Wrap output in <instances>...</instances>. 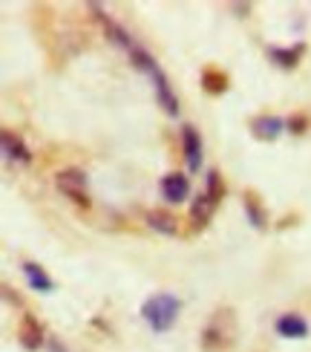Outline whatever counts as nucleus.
<instances>
[{
    "label": "nucleus",
    "mask_w": 311,
    "mask_h": 352,
    "mask_svg": "<svg viewBox=\"0 0 311 352\" xmlns=\"http://www.w3.org/2000/svg\"><path fill=\"white\" fill-rule=\"evenodd\" d=\"M144 219H147V226H150L153 231L165 234V237H173V234H179V219H176L170 211L153 208V211H147V214H144Z\"/></svg>",
    "instance_id": "nucleus-13"
},
{
    "label": "nucleus",
    "mask_w": 311,
    "mask_h": 352,
    "mask_svg": "<svg viewBox=\"0 0 311 352\" xmlns=\"http://www.w3.org/2000/svg\"><path fill=\"white\" fill-rule=\"evenodd\" d=\"M55 188L61 190L67 199H72L76 205H90V190H87V173L78 168H67L55 176Z\"/></svg>",
    "instance_id": "nucleus-4"
},
{
    "label": "nucleus",
    "mask_w": 311,
    "mask_h": 352,
    "mask_svg": "<svg viewBox=\"0 0 311 352\" xmlns=\"http://www.w3.org/2000/svg\"><path fill=\"white\" fill-rule=\"evenodd\" d=\"M130 58H133V64H136L141 72H147V76H150V81H153V87H156V98H159V104L165 107V113H168V116L179 113V101H176V96H173V90H170L168 76H165V72H161V67L153 61V55H147L141 47H136V50L130 52Z\"/></svg>",
    "instance_id": "nucleus-3"
},
{
    "label": "nucleus",
    "mask_w": 311,
    "mask_h": 352,
    "mask_svg": "<svg viewBox=\"0 0 311 352\" xmlns=\"http://www.w3.org/2000/svg\"><path fill=\"white\" fill-rule=\"evenodd\" d=\"M18 341L23 349H38L43 344V327L38 324V318L35 315H23L21 318V324H18Z\"/></svg>",
    "instance_id": "nucleus-6"
},
{
    "label": "nucleus",
    "mask_w": 311,
    "mask_h": 352,
    "mask_svg": "<svg viewBox=\"0 0 311 352\" xmlns=\"http://www.w3.org/2000/svg\"><path fill=\"white\" fill-rule=\"evenodd\" d=\"M236 332H240V327H236L233 309H228V306L225 309H216L202 329V349L205 352H228L236 341Z\"/></svg>",
    "instance_id": "nucleus-1"
},
{
    "label": "nucleus",
    "mask_w": 311,
    "mask_h": 352,
    "mask_svg": "<svg viewBox=\"0 0 311 352\" xmlns=\"http://www.w3.org/2000/svg\"><path fill=\"white\" fill-rule=\"evenodd\" d=\"M159 188H161V197H165L168 202H182L190 194V182H187V176H182V173L161 176V185Z\"/></svg>",
    "instance_id": "nucleus-8"
},
{
    "label": "nucleus",
    "mask_w": 311,
    "mask_h": 352,
    "mask_svg": "<svg viewBox=\"0 0 311 352\" xmlns=\"http://www.w3.org/2000/svg\"><path fill=\"white\" fill-rule=\"evenodd\" d=\"M205 179H207V190H205V194L219 205L222 199H225V190H228V188H225V182H222V173H219V170H207Z\"/></svg>",
    "instance_id": "nucleus-17"
},
{
    "label": "nucleus",
    "mask_w": 311,
    "mask_h": 352,
    "mask_svg": "<svg viewBox=\"0 0 311 352\" xmlns=\"http://www.w3.org/2000/svg\"><path fill=\"white\" fill-rule=\"evenodd\" d=\"M245 214L251 219V226H257V228H265V223H268V217H265V208H262V202L257 197V190H245Z\"/></svg>",
    "instance_id": "nucleus-16"
},
{
    "label": "nucleus",
    "mask_w": 311,
    "mask_h": 352,
    "mask_svg": "<svg viewBox=\"0 0 311 352\" xmlns=\"http://www.w3.org/2000/svg\"><path fill=\"white\" fill-rule=\"evenodd\" d=\"M23 274H26V280H29V286L32 289H38V292H52L55 289V283H52V277L43 272L38 263H23Z\"/></svg>",
    "instance_id": "nucleus-15"
},
{
    "label": "nucleus",
    "mask_w": 311,
    "mask_h": 352,
    "mask_svg": "<svg viewBox=\"0 0 311 352\" xmlns=\"http://www.w3.org/2000/svg\"><path fill=\"white\" fill-rule=\"evenodd\" d=\"M202 90L207 96H222L228 90V72L219 67H205L202 69Z\"/></svg>",
    "instance_id": "nucleus-14"
},
{
    "label": "nucleus",
    "mask_w": 311,
    "mask_h": 352,
    "mask_svg": "<svg viewBox=\"0 0 311 352\" xmlns=\"http://www.w3.org/2000/svg\"><path fill=\"white\" fill-rule=\"evenodd\" d=\"M214 211H216V202L207 194H199L194 199V205H190V223H194V231L207 228V223L214 219Z\"/></svg>",
    "instance_id": "nucleus-10"
},
{
    "label": "nucleus",
    "mask_w": 311,
    "mask_h": 352,
    "mask_svg": "<svg viewBox=\"0 0 311 352\" xmlns=\"http://www.w3.org/2000/svg\"><path fill=\"white\" fill-rule=\"evenodd\" d=\"M0 142H3V153H6L9 159H14V162H21V165L32 162V153H29V148L23 144V139L14 133V130H3V133H0Z\"/></svg>",
    "instance_id": "nucleus-11"
},
{
    "label": "nucleus",
    "mask_w": 311,
    "mask_h": 352,
    "mask_svg": "<svg viewBox=\"0 0 311 352\" xmlns=\"http://www.w3.org/2000/svg\"><path fill=\"white\" fill-rule=\"evenodd\" d=\"M182 148H185L187 168L190 170H199V165H202V139H199V130L194 124H185L182 127Z\"/></svg>",
    "instance_id": "nucleus-7"
},
{
    "label": "nucleus",
    "mask_w": 311,
    "mask_h": 352,
    "mask_svg": "<svg viewBox=\"0 0 311 352\" xmlns=\"http://www.w3.org/2000/svg\"><path fill=\"white\" fill-rule=\"evenodd\" d=\"M274 329L283 335V338H306L308 335V320L297 312H288V315H279Z\"/></svg>",
    "instance_id": "nucleus-9"
},
{
    "label": "nucleus",
    "mask_w": 311,
    "mask_h": 352,
    "mask_svg": "<svg viewBox=\"0 0 311 352\" xmlns=\"http://www.w3.org/2000/svg\"><path fill=\"white\" fill-rule=\"evenodd\" d=\"M248 127H251V133H254V139H260V142H274V139H279V133L286 130V122L279 119V116H274V113H262V116H254Z\"/></svg>",
    "instance_id": "nucleus-5"
},
{
    "label": "nucleus",
    "mask_w": 311,
    "mask_h": 352,
    "mask_svg": "<svg viewBox=\"0 0 311 352\" xmlns=\"http://www.w3.org/2000/svg\"><path fill=\"white\" fill-rule=\"evenodd\" d=\"M303 55H306V43H294V47H271L268 50V58L283 69H294L303 61Z\"/></svg>",
    "instance_id": "nucleus-12"
},
{
    "label": "nucleus",
    "mask_w": 311,
    "mask_h": 352,
    "mask_svg": "<svg viewBox=\"0 0 311 352\" xmlns=\"http://www.w3.org/2000/svg\"><path fill=\"white\" fill-rule=\"evenodd\" d=\"M179 309H182L179 298L170 295V292H159V295L144 300L141 318H144V324L150 327L153 332H168L176 324V318H179Z\"/></svg>",
    "instance_id": "nucleus-2"
},
{
    "label": "nucleus",
    "mask_w": 311,
    "mask_h": 352,
    "mask_svg": "<svg viewBox=\"0 0 311 352\" xmlns=\"http://www.w3.org/2000/svg\"><path fill=\"white\" fill-rule=\"evenodd\" d=\"M286 127L291 130V133H306V130L311 127V122H308V116H303V113H294V116H288V122H286Z\"/></svg>",
    "instance_id": "nucleus-18"
}]
</instances>
